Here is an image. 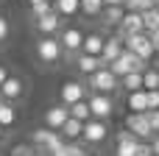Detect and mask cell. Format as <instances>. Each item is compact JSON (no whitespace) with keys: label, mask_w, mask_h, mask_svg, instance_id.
I'll use <instances>...</instances> for the list:
<instances>
[{"label":"cell","mask_w":159,"mask_h":156,"mask_svg":"<svg viewBox=\"0 0 159 156\" xmlns=\"http://www.w3.org/2000/svg\"><path fill=\"white\" fill-rule=\"evenodd\" d=\"M61 20H64V17H59V14H56V8H53L50 14H45V17H36V20H34V31H36L39 36H56V33L61 31V25H64Z\"/></svg>","instance_id":"obj_11"},{"label":"cell","mask_w":159,"mask_h":156,"mask_svg":"<svg viewBox=\"0 0 159 156\" xmlns=\"http://www.w3.org/2000/svg\"><path fill=\"white\" fill-rule=\"evenodd\" d=\"M34 53H36V61L42 67H53V64H59L64 59V50L59 45V36H36Z\"/></svg>","instance_id":"obj_1"},{"label":"cell","mask_w":159,"mask_h":156,"mask_svg":"<svg viewBox=\"0 0 159 156\" xmlns=\"http://www.w3.org/2000/svg\"><path fill=\"white\" fill-rule=\"evenodd\" d=\"M3 137H6V128H3V126H0V140H3Z\"/></svg>","instance_id":"obj_41"},{"label":"cell","mask_w":159,"mask_h":156,"mask_svg":"<svg viewBox=\"0 0 159 156\" xmlns=\"http://www.w3.org/2000/svg\"><path fill=\"white\" fill-rule=\"evenodd\" d=\"M53 156H87V148L81 145V140H75V142H61V148L56 151Z\"/></svg>","instance_id":"obj_24"},{"label":"cell","mask_w":159,"mask_h":156,"mask_svg":"<svg viewBox=\"0 0 159 156\" xmlns=\"http://www.w3.org/2000/svg\"><path fill=\"white\" fill-rule=\"evenodd\" d=\"M143 89V73H129L120 78V92H137Z\"/></svg>","instance_id":"obj_23"},{"label":"cell","mask_w":159,"mask_h":156,"mask_svg":"<svg viewBox=\"0 0 159 156\" xmlns=\"http://www.w3.org/2000/svg\"><path fill=\"white\" fill-rule=\"evenodd\" d=\"M28 3H42V0H28Z\"/></svg>","instance_id":"obj_42"},{"label":"cell","mask_w":159,"mask_h":156,"mask_svg":"<svg viewBox=\"0 0 159 156\" xmlns=\"http://www.w3.org/2000/svg\"><path fill=\"white\" fill-rule=\"evenodd\" d=\"M0 95H3V100H8V103L22 100V95H25V81H22L20 75H11V73H8V78H6L3 87H0Z\"/></svg>","instance_id":"obj_12"},{"label":"cell","mask_w":159,"mask_h":156,"mask_svg":"<svg viewBox=\"0 0 159 156\" xmlns=\"http://www.w3.org/2000/svg\"><path fill=\"white\" fill-rule=\"evenodd\" d=\"M8 33H11V25H8V20H6V17L0 14V45H3V42L8 39Z\"/></svg>","instance_id":"obj_35"},{"label":"cell","mask_w":159,"mask_h":156,"mask_svg":"<svg viewBox=\"0 0 159 156\" xmlns=\"http://www.w3.org/2000/svg\"><path fill=\"white\" fill-rule=\"evenodd\" d=\"M67 117H70V109H67L64 103H53V106L45 109V126L53 128V131H59V128L67 123Z\"/></svg>","instance_id":"obj_14"},{"label":"cell","mask_w":159,"mask_h":156,"mask_svg":"<svg viewBox=\"0 0 159 156\" xmlns=\"http://www.w3.org/2000/svg\"><path fill=\"white\" fill-rule=\"evenodd\" d=\"M3 103H6V100H3V95H0V106H3Z\"/></svg>","instance_id":"obj_43"},{"label":"cell","mask_w":159,"mask_h":156,"mask_svg":"<svg viewBox=\"0 0 159 156\" xmlns=\"http://www.w3.org/2000/svg\"><path fill=\"white\" fill-rule=\"evenodd\" d=\"M140 31H143V14H137V11H126L123 20H120V25L115 28V33L120 39H126L129 33H140Z\"/></svg>","instance_id":"obj_13"},{"label":"cell","mask_w":159,"mask_h":156,"mask_svg":"<svg viewBox=\"0 0 159 156\" xmlns=\"http://www.w3.org/2000/svg\"><path fill=\"white\" fill-rule=\"evenodd\" d=\"M50 3H56V0H50Z\"/></svg>","instance_id":"obj_44"},{"label":"cell","mask_w":159,"mask_h":156,"mask_svg":"<svg viewBox=\"0 0 159 156\" xmlns=\"http://www.w3.org/2000/svg\"><path fill=\"white\" fill-rule=\"evenodd\" d=\"M109 140V120H87L84 123V131H81V142L84 145H103Z\"/></svg>","instance_id":"obj_8"},{"label":"cell","mask_w":159,"mask_h":156,"mask_svg":"<svg viewBox=\"0 0 159 156\" xmlns=\"http://www.w3.org/2000/svg\"><path fill=\"white\" fill-rule=\"evenodd\" d=\"M123 14H126V8H123V6H103V11H101L98 22H101L106 31H112V28H117V25H120Z\"/></svg>","instance_id":"obj_18"},{"label":"cell","mask_w":159,"mask_h":156,"mask_svg":"<svg viewBox=\"0 0 159 156\" xmlns=\"http://www.w3.org/2000/svg\"><path fill=\"white\" fill-rule=\"evenodd\" d=\"M151 148H154V156H159V134H154V140H151Z\"/></svg>","instance_id":"obj_38"},{"label":"cell","mask_w":159,"mask_h":156,"mask_svg":"<svg viewBox=\"0 0 159 156\" xmlns=\"http://www.w3.org/2000/svg\"><path fill=\"white\" fill-rule=\"evenodd\" d=\"M59 36V45L64 50V59L73 61L75 53H81V45H84V31L78 25H61V31L56 33Z\"/></svg>","instance_id":"obj_4"},{"label":"cell","mask_w":159,"mask_h":156,"mask_svg":"<svg viewBox=\"0 0 159 156\" xmlns=\"http://www.w3.org/2000/svg\"><path fill=\"white\" fill-rule=\"evenodd\" d=\"M126 0H103V6H123Z\"/></svg>","instance_id":"obj_40"},{"label":"cell","mask_w":159,"mask_h":156,"mask_svg":"<svg viewBox=\"0 0 159 156\" xmlns=\"http://www.w3.org/2000/svg\"><path fill=\"white\" fill-rule=\"evenodd\" d=\"M148 98V109H159V89H145Z\"/></svg>","instance_id":"obj_34"},{"label":"cell","mask_w":159,"mask_h":156,"mask_svg":"<svg viewBox=\"0 0 159 156\" xmlns=\"http://www.w3.org/2000/svg\"><path fill=\"white\" fill-rule=\"evenodd\" d=\"M143 89H159V70L151 64L143 70Z\"/></svg>","instance_id":"obj_29"},{"label":"cell","mask_w":159,"mask_h":156,"mask_svg":"<svg viewBox=\"0 0 159 156\" xmlns=\"http://www.w3.org/2000/svg\"><path fill=\"white\" fill-rule=\"evenodd\" d=\"M103 42H106V33H103V31H89V33H84V45H81V53H89V56H101V53H103Z\"/></svg>","instance_id":"obj_17"},{"label":"cell","mask_w":159,"mask_h":156,"mask_svg":"<svg viewBox=\"0 0 159 156\" xmlns=\"http://www.w3.org/2000/svg\"><path fill=\"white\" fill-rule=\"evenodd\" d=\"M123 47L126 50H131V53H137L143 61H154V56H157V50H154V45H151V36L145 33V31H140V33H129L126 39H123Z\"/></svg>","instance_id":"obj_6"},{"label":"cell","mask_w":159,"mask_h":156,"mask_svg":"<svg viewBox=\"0 0 159 156\" xmlns=\"http://www.w3.org/2000/svg\"><path fill=\"white\" fill-rule=\"evenodd\" d=\"M87 95H89L87 81L70 78V81H64V84H61V89H59V103L73 106V103H78V100H87Z\"/></svg>","instance_id":"obj_9"},{"label":"cell","mask_w":159,"mask_h":156,"mask_svg":"<svg viewBox=\"0 0 159 156\" xmlns=\"http://www.w3.org/2000/svg\"><path fill=\"white\" fill-rule=\"evenodd\" d=\"M154 6H157V0H126V3H123L126 11H137V14H143V11L154 8Z\"/></svg>","instance_id":"obj_30"},{"label":"cell","mask_w":159,"mask_h":156,"mask_svg":"<svg viewBox=\"0 0 159 156\" xmlns=\"http://www.w3.org/2000/svg\"><path fill=\"white\" fill-rule=\"evenodd\" d=\"M53 8L59 17H75V14H81V0H56Z\"/></svg>","instance_id":"obj_22"},{"label":"cell","mask_w":159,"mask_h":156,"mask_svg":"<svg viewBox=\"0 0 159 156\" xmlns=\"http://www.w3.org/2000/svg\"><path fill=\"white\" fill-rule=\"evenodd\" d=\"M137 156H154V148H151L148 140H140V145H137Z\"/></svg>","instance_id":"obj_36"},{"label":"cell","mask_w":159,"mask_h":156,"mask_svg":"<svg viewBox=\"0 0 159 156\" xmlns=\"http://www.w3.org/2000/svg\"><path fill=\"white\" fill-rule=\"evenodd\" d=\"M103 11V0H81V14L89 20H98Z\"/></svg>","instance_id":"obj_28"},{"label":"cell","mask_w":159,"mask_h":156,"mask_svg":"<svg viewBox=\"0 0 159 156\" xmlns=\"http://www.w3.org/2000/svg\"><path fill=\"white\" fill-rule=\"evenodd\" d=\"M67 109H70V117L81 120V123L92 120V112H89V103H87V100H78V103H73V106H67Z\"/></svg>","instance_id":"obj_27"},{"label":"cell","mask_w":159,"mask_h":156,"mask_svg":"<svg viewBox=\"0 0 159 156\" xmlns=\"http://www.w3.org/2000/svg\"><path fill=\"white\" fill-rule=\"evenodd\" d=\"M31 142H34V148H36V154H39V156H53L59 148H61L64 137H61L59 131L42 126V128H36V131L31 134Z\"/></svg>","instance_id":"obj_2"},{"label":"cell","mask_w":159,"mask_h":156,"mask_svg":"<svg viewBox=\"0 0 159 156\" xmlns=\"http://www.w3.org/2000/svg\"><path fill=\"white\" fill-rule=\"evenodd\" d=\"M126 131H131L137 140H154V128H151V123H148V117H145V112L143 114H137V112H129L126 114Z\"/></svg>","instance_id":"obj_10"},{"label":"cell","mask_w":159,"mask_h":156,"mask_svg":"<svg viewBox=\"0 0 159 156\" xmlns=\"http://www.w3.org/2000/svg\"><path fill=\"white\" fill-rule=\"evenodd\" d=\"M14 123H17V106L6 100V103L0 106V126H3V128H11Z\"/></svg>","instance_id":"obj_25"},{"label":"cell","mask_w":159,"mask_h":156,"mask_svg":"<svg viewBox=\"0 0 159 156\" xmlns=\"http://www.w3.org/2000/svg\"><path fill=\"white\" fill-rule=\"evenodd\" d=\"M137 145L140 140L131 131H117V142H115V156H137Z\"/></svg>","instance_id":"obj_15"},{"label":"cell","mask_w":159,"mask_h":156,"mask_svg":"<svg viewBox=\"0 0 159 156\" xmlns=\"http://www.w3.org/2000/svg\"><path fill=\"white\" fill-rule=\"evenodd\" d=\"M143 31L145 33H151V31H159V8H148V11H143Z\"/></svg>","instance_id":"obj_26"},{"label":"cell","mask_w":159,"mask_h":156,"mask_svg":"<svg viewBox=\"0 0 159 156\" xmlns=\"http://www.w3.org/2000/svg\"><path fill=\"white\" fill-rule=\"evenodd\" d=\"M87 103H89L92 117H98V120H109L115 114V109H117L115 95H103V92H89L87 95Z\"/></svg>","instance_id":"obj_7"},{"label":"cell","mask_w":159,"mask_h":156,"mask_svg":"<svg viewBox=\"0 0 159 156\" xmlns=\"http://www.w3.org/2000/svg\"><path fill=\"white\" fill-rule=\"evenodd\" d=\"M120 53H123V39H120L117 33H109V36H106V42H103L101 61H103V64H112V61H115Z\"/></svg>","instance_id":"obj_19"},{"label":"cell","mask_w":159,"mask_h":156,"mask_svg":"<svg viewBox=\"0 0 159 156\" xmlns=\"http://www.w3.org/2000/svg\"><path fill=\"white\" fill-rule=\"evenodd\" d=\"M148 36H151V45H154V50H157V56H159V31H151Z\"/></svg>","instance_id":"obj_37"},{"label":"cell","mask_w":159,"mask_h":156,"mask_svg":"<svg viewBox=\"0 0 159 156\" xmlns=\"http://www.w3.org/2000/svg\"><path fill=\"white\" fill-rule=\"evenodd\" d=\"M81 131H84V123H81V120H75V117H67V123L59 128V134H61L67 142H75V140H81Z\"/></svg>","instance_id":"obj_21"},{"label":"cell","mask_w":159,"mask_h":156,"mask_svg":"<svg viewBox=\"0 0 159 156\" xmlns=\"http://www.w3.org/2000/svg\"><path fill=\"white\" fill-rule=\"evenodd\" d=\"M87 89H89V92L115 95V92H120V78H117L109 67H101V70H95L92 75H87Z\"/></svg>","instance_id":"obj_3"},{"label":"cell","mask_w":159,"mask_h":156,"mask_svg":"<svg viewBox=\"0 0 159 156\" xmlns=\"http://www.w3.org/2000/svg\"><path fill=\"white\" fill-rule=\"evenodd\" d=\"M126 109L129 112H148V98H145V89H137V92H126Z\"/></svg>","instance_id":"obj_20"},{"label":"cell","mask_w":159,"mask_h":156,"mask_svg":"<svg viewBox=\"0 0 159 156\" xmlns=\"http://www.w3.org/2000/svg\"><path fill=\"white\" fill-rule=\"evenodd\" d=\"M31 154H36L34 145H14L11 148V156H31Z\"/></svg>","instance_id":"obj_32"},{"label":"cell","mask_w":159,"mask_h":156,"mask_svg":"<svg viewBox=\"0 0 159 156\" xmlns=\"http://www.w3.org/2000/svg\"><path fill=\"white\" fill-rule=\"evenodd\" d=\"M8 156H11V154H8Z\"/></svg>","instance_id":"obj_45"},{"label":"cell","mask_w":159,"mask_h":156,"mask_svg":"<svg viewBox=\"0 0 159 156\" xmlns=\"http://www.w3.org/2000/svg\"><path fill=\"white\" fill-rule=\"evenodd\" d=\"M50 11H53V3H50V0L31 3V20H36V17H45V14H50Z\"/></svg>","instance_id":"obj_31"},{"label":"cell","mask_w":159,"mask_h":156,"mask_svg":"<svg viewBox=\"0 0 159 156\" xmlns=\"http://www.w3.org/2000/svg\"><path fill=\"white\" fill-rule=\"evenodd\" d=\"M6 78H8V67H3V64H0V87H3V81H6Z\"/></svg>","instance_id":"obj_39"},{"label":"cell","mask_w":159,"mask_h":156,"mask_svg":"<svg viewBox=\"0 0 159 156\" xmlns=\"http://www.w3.org/2000/svg\"><path fill=\"white\" fill-rule=\"evenodd\" d=\"M106 67H109L117 78H123V75H129V73H143V70L148 67V61H143L137 53H131V50L123 47V53H120L112 64H106Z\"/></svg>","instance_id":"obj_5"},{"label":"cell","mask_w":159,"mask_h":156,"mask_svg":"<svg viewBox=\"0 0 159 156\" xmlns=\"http://www.w3.org/2000/svg\"><path fill=\"white\" fill-rule=\"evenodd\" d=\"M73 64H75V70L87 78V75H92L95 70H101V67H106L103 61H101V56H89V53H75L73 56Z\"/></svg>","instance_id":"obj_16"},{"label":"cell","mask_w":159,"mask_h":156,"mask_svg":"<svg viewBox=\"0 0 159 156\" xmlns=\"http://www.w3.org/2000/svg\"><path fill=\"white\" fill-rule=\"evenodd\" d=\"M145 117H148V123H151L154 134H159V109H148V112H145Z\"/></svg>","instance_id":"obj_33"}]
</instances>
